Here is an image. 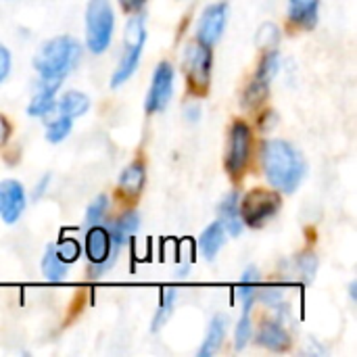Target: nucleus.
Masks as SVG:
<instances>
[{
    "label": "nucleus",
    "instance_id": "22",
    "mask_svg": "<svg viewBox=\"0 0 357 357\" xmlns=\"http://www.w3.org/2000/svg\"><path fill=\"white\" fill-rule=\"evenodd\" d=\"M42 270H44V274H46V278H48L50 282H61V280L65 278V274H67V264H63V261L56 257L54 247H48V251H46V255H44V259H42Z\"/></svg>",
    "mask_w": 357,
    "mask_h": 357
},
{
    "label": "nucleus",
    "instance_id": "20",
    "mask_svg": "<svg viewBox=\"0 0 357 357\" xmlns=\"http://www.w3.org/2000/svg\"><path fill=\"white\" fill-rule=\"evenodd\" d=\"M138 224H140L138 213H136V211H126V213L115 222V226L109 230V232H111L113 243H115V245H121V243H123L132 232H136Z\"/></svg>",
    "mask_w": 357,
    "mask_h": 357
},
{
    "label": "nucleus",
    "instance_id": "30",
    "mask_svg": "<svg viewBox=\"0 0 357 357\" xmlns=\"http://www.w3.org/2000/svg\"><path fill=\"white\" fill-rule=\"evenodd\" d=\"M8 71H10V52L0 44V82L6 79Z\"/></svg>",
    "mask_w": 357,
    "mask_h": 357
},
{
    "label": "nucleus",
    "instance_id": "1",
    "mask_svg": "<svg viewBox=\"0 0 357 357\" xmlns=\"http://www.w3.org/2000/svg\"><path fill=\"white\" fill-rule=\"evenodd\" d=\"M264 172L268 182L282 190L295 192L305 176V161L301 153L284 140H268L261 151Z\"/></svg>",
    "mask_w": 357,
    "mask_h": 357
},
{
    "label": "nucleus",
    "instance_id": "21",
    "mask_svg": "<svg viewBox=\"0 0 357 357\" xmlns=\"http://www.w3.org/2000/svg\"><path fill=\"white\" fill-rule=\"evenodd\" d=\"M257 282H259V272L255 268H249L245 274H243V282H241V299H243V305H245V314H249L255 297H257Z\"/></svg>",
    "mask_w": 357,
    "mask_h": 357
},
{
    "label": "nucleus",
    "instance_id": "18",
    "mask_svg": "<svg viewBox=\"0 0 357 357\" xmlns=\"http://www.w3.org/2000/svg\"><path fill=\"white\" fill-rule=\"evenodd\" d=\"M224 245V226L220 222L211 224L199 238V247H201V253L205 255V259H215L218 251L222 249Z\"/></svg>",
    "mask_w": 357,
    "mask_h": 357
},
{
    "label": "nucleus",
    "instance_id": "29",
    "mask_svg": "<svg viewBox=\"0 0 357 357\" xmlns=\"http://www.w3.org/2000/svg\"><path fill=\"white\" fill-rule=\"evenodd\" d=\"M249 339H251V320H249V316L245 314V318H243V320L238 322V326H236V337H234L236 349H245L247 343H249Z\"/></svg>",
    "mask_w": 357,
    "mask_h": 357
},
{
    "label": "nucleus",
    "instance_id": "33",
    "mask_svg": "<svg viewBox=\"0 0 357 357\" xmlns=\"http://www.w3.org/2000/svg\"><path fill=\"white\" fill-rule=\"evenodd\" d=\"M270 299H272V293H266V295H264V301H268V303H270ZM278 299H280V293H276V295H274V301H278Z\"/></svg>",
    "mask_w": 357,
    "mask_h": 357
},
{
    "label": "nucleus",
    "instance_id": "8",
    "mask_svg": "<svg viewBox=\"0 0 357 357\" xmlns=\"http://www.w3.org/2000/svg\"><path fill=\"white\" fill-rule=\"evenodd\" d=\"M174 92V67L169 63H159L153 75V84L146 96V113L163 111Z\"/></svg>",
    "mask_w": 357,
    "mask_h": 357
},
{
    "label": "nucleus",
    "instance_id": "19",
    "mask_svg": "<svg viewBox=\"0 0 357 357\" xmlns=\"http://www.w3.org/2000/svg\"><path fill=\"white\" fill-rule=\"evenodd\" d=\"M90 107V98L84 94V92H77V90H71L67 94H63V98L59 100V111L61 115H67V117H79L88 111Z\"/></svg>",
    "mask_w": 357,
    "mask_h": 357
},
{
    "label": "nucleus",
    "instance_id": "17",
    "mask_svg": "<svg viewBox=\"0 0 357 357\" xmlns=\"http://www.w3.org/2000/svg\"><path fill=\"white\" fill-rule=\"evenodd\" d=\"M56 84H48V82H42V88L36 92V96L31 98L29 107H27V113L31 117H44L48 111H52L54 107V92H56Z\"/></svg>",
    "mask_w": 357,
    "mask_h": 357
},
{
    "label": "nucleus",
    "instance_id": "24",
    "mask_svg": "<svg viewBox=\"0 0 357 357\" xmlns=\"http://www.w3.org/2000/svg\"><path fill=\"white\" fill-rule=\"evenodd\" d=\"M268 86H270V82H266V79H261V77L255 75V79H253V82L249 84V88L245 90V102H247L249 107L259 105V102L268 96Z\"/></svg>",
    "mask_w": 357,
    "mask_h": 357
},
{
    "label": "nucleus",
    "instance_id": "4",
    "mask_svg": "<svg viewBox=\"0 0 357 357\" xmlns=\"http://www.w3.org/2000/svg\"><path fill=\"white\" fill-rule=\"evenodd\" d=\"M184 73L195 94H207L211 79V48L201 40H192L184 48Z\"/></svg>",
    "mask_w": 357,
    "mask_h": 357
},
{
    "label": "nucleus",
    "instance_id": "10",
    "mask_svg": "<svg viewBox=\"0 0 357 357\" xmlns=\"http://www.w3.org/2000/svg\"><path fill=\"white\" fill-rule=\"evenodd\" d=\"M226 25V4H211L199 19L197 40L211 46L220 40Z\"/></svg>",
    "mask_w": 357,
    "mask_h": 357
},
{
    "label": "nucleus",
    "instance_id": "15",
    "mask_svg": "<svg viewBox=\"0 0 357 357\" xmlns=\"http://www.w3.org/2000/svg\"><path fill=\"white\" fill-rule=\"evenodd\" d=\"M220 218H222V226L232 234V236H238L241 230H243V224H241V213H238V195L236 192H230L222 205H220Z\"/></svg>",
    "mask_w": 357,
    "mask_h": 357
},
{
    "label": "nucleus",
    "instance_id": "27",
    "mask_svg": "<svg viewBox=\"0 0 357 357\" xmlns=\"http://www.w3.org/2000/svg\"><path fill=\"white\" fill-rule=\"evenodd\" d=\"M105 211H107V197L100 195V197L94 199V203H90V207H88V211H86V222H88V226L98 224V222L102 220Z\"/></svg>",
    "mask_w": 357,
    "mask_h": 357
},
{
    "label": "nucleus",
    "instance_id": "13",
    "mask_svg": "<svg viewBox=\"0 0 357 357\" xmlns=\"http://www.w3.org/2000/svg\"><path fill=\"white\" fill-rule=\"evenodd\" d=\"M142 186H144V165L140 161H134L119 176V192L128 199H138Z\"/></svg>",
    "mask_w": 357,
    "mask_h": 357
},
{
    "label": "nucleus",
    "instance_id": "11",
    "mask_svg": "<svg viewBox=\"0 0 357 357\" xmlns=\"http://www.w3.org/2000/svg\"><path fill=\"white\" fill-rule=\"evenodd\" d=\"M111 247H113V238L111 232L102 226H92L86 234V253L90 264L94 266H105L109 255H111Z\"/></svg>",
    "mask_w": 357,
    "mask_h": 357
},
{
    "label": "nucleus",
    "instance_id": "26",
    "mask_svg": "<svg viewBox=\"0 0 357 357\" xmlns=\"http://www.w3.org/2000/svg\"><path fill=\"white\" fill-rule=\"evenodd\" d=\"M174 301H176V291L167 289V293L163 295V303H161V307H159V312H157V316L153 320V331H159L163 326V322L169 318V314L174 310Z\"/></svg>",
    "mask_w": 357,
    "mask_h": 357
},
{
    "label": "nucleus",
    "instance_id": "28",
    "mask_svg": "<svg viewBox=\"0 0 357 357\" xmlns=\"http://www.w3.org/2000/svg\"><path fill=\"white\" fill-rule=\"evenodd\" d=\"M276 69H278V54H276V52H268V54L264 56V61H261L259 69H257V77H261V79L270 82V79L274 77Z\"/></svg>",
    "mask_w": 357,
    "mask_h": 357
},
{
    "label": "nucleus",
    "instance_id": "6",
    "mask_svg": "<svg viewBox=\"0 0 357 357\" xmlns=\"http://www.w3.org/2000/svg\"><path fill=\"white\" fill-rule=\"evenodd\" d=\"M144 23L140 17H132L128 27H126V50H123V59L119 63V67L113 73L111 86L117 88L123 82H128L132 77V73L136 71L138 63H140V52L144 46Z\"/></svg>",
    "mask_w": 357,
    "mask_h": 357
},
{
    "label": "nucleus",
    "instance_id": "14",
    "mask_svg": "<svg viewBox=\"0 0 357 357\" xmlns=\"http://www.w3.org/2000/svg\"><path fill=\"white\" fill-rule=\"evenodd\" d=\"M257 341H259V345H264L272 351H287L291 347V337L278 322H264L259 328Z\"/></svg>",
    "mask_w": 357,
    "mask_h": 357
},
{
    "label": "nucleus",
    "instance_id": "12",
    "mask_svg": "<svg viewBox=\"0 0 357 357\" xmlns=\"http://www.w3.org/2000/svg\"><path fill=\"white\" fill-rule=\"evenodd\" d=\"M320 0H289V17L301 29H312L318 23Z\"/></svg>",
    "mask_w": 357,
    "mask_h": 357
},
{
    "label": "nucleus",
    "instance_id": "32",
    "mask_svg": "<svg viewBox=\"0 0 357 357\" xmlns=\"http://www.w3.org/2000/svg\"><path fill=\"white\" fill-rule=\"evenodd\" d=\"M144 2L146 0H119V4L126 13H138L144 6Z\"/></svg>",
    "mask_w": 357,
    "mask_h": 357
},
{
    "label": "nucleus",
    "instance_id": "31",
    "mask_svg": "<svg viewBox=\"0 0 357 357\" xmlns=\"http://www.w3.org/2000/svg\"><path fill=\"white\" fill-rule=\"evenodd\" d=\"M8 136H10V123H8V119L0 113V149L8 142Z\"/></svg>",
    "mask_w": 357,
    "mask_h": 357
},
{
    "label": "nucleus",
    "instance_id": "5",
    "mask_svg": "<svg viewBox=\"0 0 357 357\" xmlns=\"http://www.w3.org/2000/svg\"><path fill=\"white\" fill-rule=\"evenodd\" d=\"M280 195L266 188H253L249 190L238 207V213L243 215V224L251 228H261L268 220H272L280 209Z\"/></svg>",
    "mask_w": 357,
    "mask_h": 357
},
{
    "label": "nucleus",
    "instance_id": "9",
    "mask_svg": "<svg viewBox=\"0 0 357 357\" xmlns=\"http://www.w3.org/2000/svg\"><path fill=\"white\" fill-rule=\"evenodd\" d=\"M25 207L23 186L17 180L0 182V218L4 224H15Z\"/></svg>",
    "mask_w": 357,
    "mask_h": 357
},
{
    "label": "nucleus",
    "instance_id": "25",
    "mask_svg": "<svg viewBox=\"0 0 357 357\" xmlns=\"http://www.w3.org/2000/svg\"><path fill=\"white\" fill-rule=\"evenodd\" d=\"M54 253L63 264H73L79 257V243L75 238H63L59 245H54Z\"/></svg>",
    "mask_w": 357,
    "mask_h": 357
},
{
    "label": "nucleus",
    "instance_id": "16",
    "mask_svg": "<svg viewBox=\"0 0 357 357\" xmlns=\"http://www.w3.org/2000/svg\"><path fill=\"white\" fill-rule=\"evenodd\" d=\"M226 328H228V318L226 316H215L213 320H211V326H209V333H207V337H205V343H203V347H201V351H199V356L201 357H209L213 356L218 349H220V345H222V341H224V337H226Z\"/></svg>",
    "mask_w": 357,
    "mask_h": 357
},
{
    "label": "nucleus",
    "instance_id": "7",
    "mask_svg": "<svg viewBox=\"0 0 357 357\" xmlns=\"http://www.w3.org/2000/svg\"><path fill=\"white\" fill-rule=\"evenodd\" d=\"M249 155H251V130L245 121L238 119L230 128V140L226 153V169L234 180L243 178Z\"/></svg>",
    "mask_w": 357,
    "mask_h": 357
},
{
    "label": "nucleus",
    "instance_id": "3",
    "mask_svg": "<svg viewBox=\"0 0 357 357\" xmlns=\"http://www.w3.org/2000/svg\"><path fill=\"white\" fill-rule=\"evenodd\" d=\"M113 8L109 0H90L86 10V42L94 54H100L111 44L113 36Z\"/></svg>",
    "mask_w": 357,
    "mask_h": 357
},
{
    "label": "nucleus",
    "instance_id": "2",
    "mask_svg": "<svg viewBox=\"0 0 357 357\" xmlns=\"http://www.w3.org/2000/svg\"><path fill=\"white\" fill-rule=\"evenodd\" d=\"M79 52H82V48H79V44L73 38L61 36V38H54V40L46 42L40 48V52L36 54L33 65H36L42 82L61 86L63 77L77 63Z\"/></svg>",
    "mask_w": 357,
    "mask_h": 357
},
{
    "label": "nucleus",
    "instance_id": "23",
    "mask_svg": "<svg viewBox=\"0 0 357 357\" xmlns=\"http://www.w3.org/2000/svg\"><path fill=\"white\" fill-rule=\"evenodd\" d=\"M71 117H67V115H61V117H56V119H52L50 123H48V128H46V138H48V142H61L69 132H71Z\"/></svg>",
    "mask_w": 357,
    "mask_h": 357
}]
</instances>
